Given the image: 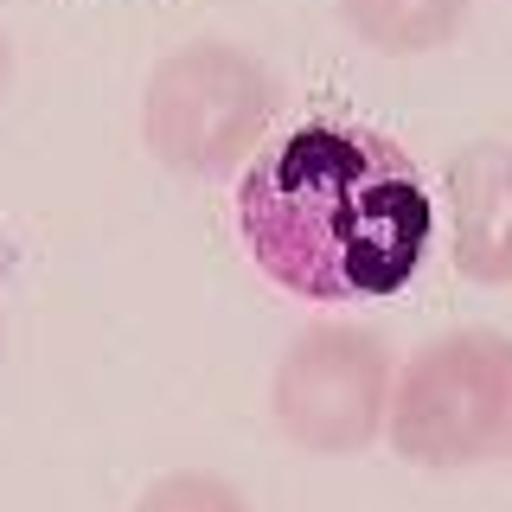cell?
Here are the masks:
<instances>
[{
  "mask_svg": "<svg viewBox=\"0 0 512 512\" xmlns=\"http://www.w3.org/2000/svg\"><path fill=\"white\" fill-rule=\"evenodd\" d=\"M384 436L416 468L512 461V333L455 327L429 340L391 384Z\"/></svg>",
  "mask_w": 512,
  "mask_h": 512,
  "instance_id": "cell-3",
  "label": "cell"
},
{
  "mask_svg": "<svg viewBox=\"0 0 512 512\" xmlns=\"http://www.w3.org/2000/svg\"><path fill=\"white\" fill-rule=\"evenodd\" d=\"M391 384H397V359L378 333L320 320V327L295 333L276 359L269 416L308 455H359V448L378 442L384 416H391Z\"/></svg>",
  "mask_w": 512,
  "mask_h": 512,
  "instance_id": "cell-4",
  "label": "cell"
},
{
  "mask_svg": "<svg viewBox=\"0 0 512 512\" xmlns=\"http://www.w3.org/2000/svg\"><path fill=\"white\" fill-rule=\"evenodd\" d=\"M282 116V84L256 52L224 39H192L167 52L141 96V135L160 167L186 180H224L263 154L269 122Z\"/></svg>",
  "mask_w": 512,
  "mask_h": 512,
  "instance_id": "cell-2",
  "label": "cell"
},
{
  "mask_svg": "<svg viewBox=\"0 0 512 512\" xmlns=\"http://www.w3.org/2000/svg\"><path fill=\"white\" fill-rule=\"evenodd\" d=\"M474 0H340V26L384 58H423L461 39Z\"/></svg>",
  "mask_w": 512,
  "mask_h": 512,
  "instance_id": "cell-6",
  "label": "cell"
},
{
  "mask_svg": "<svg viewBox=\"0 0 512 512\" xmlns=\"http://www.w3.org/2000/svg\"><path fill=\"white\" fill-rule=\"evenodd\" d=\"M7 84H13V45H7V32H0V96H7Z\"/></svg>",
  "mask_w": 512,
  "mask_h": 512,
  "instance_id": "cell-8",
  "label": "cell"
},
{
  "mask_svg": "<svg viewBox=\"0 0 512 512\" xmlns=\"http://www.w3.org/2000/svg\"><path fill=\"white\" fill-rule=\"evenodd\" d=\"M237 237L282 295L314 308L397 295L429 256L436 205L384 128L314 116L237 173Z\"/></svg>",
  "mask_w": 512,
  "mask_h": 512,
  "instance_id": "cell-1",
  "label": "cell"
},
{
  "mask_svg": "<svg viewBox=\"0 0 512 512\" xmlns=\"http://www.w3.org/2000/svg\"><path fill=\"white\" fill-rule=\"evenodd\" d=\"M135 512H250V506H244V493H237L231 480L180 468V474H160L135 500Z\"/></svg>",
  "mask_w": 512,
  "mask_h": 512,
  "instance_id": "cell-7",
  "label": "cell"
},
{
  "mask_svg": "<svg viewBox=\"0 0 512 512\" xmlns=\"http://www.w3.org/2000/svg\"><path fill=\"white\" fill-rule=\"evenodd\" d=\"M455 212V269L480 288L512 282V141H468L442 167Z\"/></svg>",
  "mask_w": 512,
  "mask_h": 512,
  "instance_id": "cell-5",
  "label": "cell"
}]
</instances>
